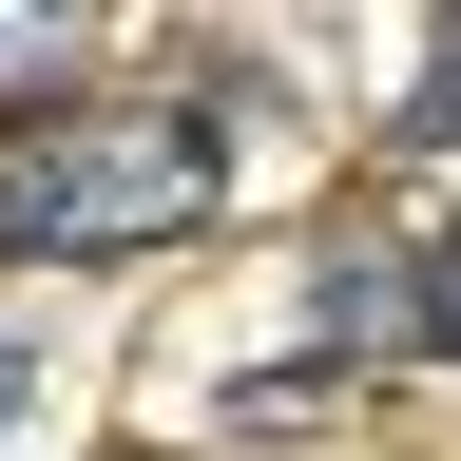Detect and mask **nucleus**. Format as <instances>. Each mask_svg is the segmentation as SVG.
<instances>
[{"instance_id":"obj_1","label":"nucleus","mask_w":461,"mask_h":461,"mask_svg":"<svg viewBox=\"0 0 461 461\" xmlns=\"http://www.w3.org/2000/svg\"><path fill=\"white\" fill-rule=\"evenodd\" d=\"M230 193V115L212 96H58L0 135V250L77 269V250H154Z\"/></svg>"},{"instance_id":"obj_2","label":"nucleus","mask_w":461,"mask_h":461,"mask_svg":"<svg viewBox=\"0 0 461 461\" xmlns=\"http://www.w3.org/2000/svg\"><path fill=\"white\" fill-rule=\"evenodd\" d=\"M327 327L366 366H461V230H423V250H327Z\"/></svg>"},{"instance_id":"obj_3","label":"nucleus","mask_w":461,"mask_h":461,"mask_svg":"<svg viewBox=\"0 0 461 461\" xmlns=\"http://www.w3.org/2000/svg\"><path fill=\"white\" fill-rule=\"evenodd\" d=\"M384 135H403V154H423V135H461V20H442V58H423V96H403Z\"/></svg>"},{"instance_id":"obj_4","label":"nucleus","mask_w":461,"mask_h":461,"mask_svg":"<svg viewBox=\"0 0 461 461\" xmlns=\"http://www.w3.org/2000/svg\"><path fill=\"white\" fill-rule=\"evenodd\" d=\"M20 58H58V20H0V77H20Z\"/></svg>"},{"instance_id":"obj_5","label":"nucleus","mask_w":461,"mask_h":461,"mask_svg":"<svg viewBox=\"0 0 461 461\" xmlns=\"http://www.w3.org/2000/svg\"><path fill=\"white\" fill-rule=\"evenodd\" d=\"M20 403H39V366H20V346H0V423H20Z\"/></svg>"}]
</instances>
